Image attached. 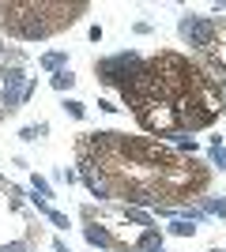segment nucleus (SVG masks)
I'll use <instances>...</instances> for the list:
<instances>
[{"instance_id": "1", "label": "nucleus", "mask_w": 226, "mask_h": 252, "mask_svg": "<svg viewBox=\"0 0 226 252\" xmlns=\"http://www.w3.org/2000/svg\"><path fill=\"white\" fill-rule=\"evenodd\" d=\"M83 173L98 196L136 203H181L207 189V169L196 158L147 136L102 132L79 147Z\"/></svg>"}, {"instance_id": "2", "label": "nucleus", "mask_w": 226, "mask_h": 252, "mask_svg": "<svg viewBox=\"0 0 226 252\" xmlns=\"http://www.w3.org/2000/svg\"><path fill=\"white\" fill-rule=\"evenodd\" d=\"M121 98L151 136L200 132L219 121L226 102L215 75L181 53L132 61L129 79L121 83Z\"/></svg>"}, {"instance_id": "3", "label": "nucleus", "mask_w": 226, "mask_h": 252, "mask_svg": "<svg viewBox=\"0 0 226 252\" xmlns=\"http://www.w3.org/2000/svg\"><path fill=\"white\" fill-rule=\"evenodd\" d=\"M61 8L65 4H0V23L23 38H45V34L68 27L65 19H45V15H57Z\"/></svg>"}, {"instance_id": "4", "label": "nucleus", "mask_w": 226, "mask_h": 252, "mask_svg": "<svg viewBox=\"0 0 226 252\" xmlns=\"http://www.w3.org/2000/svg\"><path fill=\"white\" fill-rule=\"evenodd\" d=\"M204 53H207V61L215 64V68H223V72H226V31L219 34L215 42H207V45H204Z\"/></svg>"}]
</instances>
